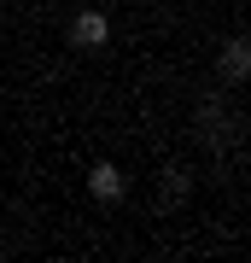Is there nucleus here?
I'll return each instance as SVG.
<instances>
[{
  "mask_svg": "<svg viewBox=\"0 0 251 263\" xmlns=\"http://www.w3.org/2000/svg\"><path fill=\"white\" fill-rule=\"evenodd\" d=\"M105 41H111V18H105V12H76L70 18V47H82V53H100Z\"/></svg>",
  "mask_w": 251,
  "mask_h": 263,
  "instance_id": "1",
  "label": "nucleus"
},
{
  "mask_svg": "<svg viewBox=\"0 0 251 263\" xmlns=\"http://www.w3.org/2000/svg\"><path fill=\"white\" fill-rule=\"evenodd\" d=\"M216 76L222 82H251V35H228L216 53Z\"/></svg>",
  "mask_w": 251,
  "mask_h": 263,
  "instance_id": "2",
  "label": "nucleus"
},
{
  "mask_svg": "<svg viewBox=\"0 0 251 263\" xmlns=\"http://www.w3.org/2000/svg\"><path fill=\"white\" fill-rule=\"evenodd\" d=\"M199 141H205V146H228L234 141V117H228L222 100H205V105H199Z\"/></svg>",
  "mask_w": 251,
  "mask_h": 263,
  "instance_id": "3",
  "label": "nucleus"
},
{
  "mask_svg": "<svg viewBox=\"0 0 251 263\" xmlns=\"http://www.w3.org/2000/svg\"><path fill=\"white\" fill-rule=\"evenodd\" d=\"M88 193L100 199V205H117V199L129 193V176H123L117 164H93V170H88Z\"/></svg>",
  "mask_w": 251,
  "mask_h": 263,
  "instance_id": "4",
  "label": "nucleus"
},
{
  "mask_svg": "<svg viewBox=\"0 0 251 263\" xmlns=\"http://www.w3.org/2000/svg\"><path fill=\"white\" fill-rule=\"evenodd\" d=\"M187 193H193V170H187V164H169V170H164V199H158V211L187 205Z\"/></svg>",
  "mask_w": 251,
  "mask_h": 263,
  "instance_id": "5",
  "label": "nucleus"
}]
</instances>
